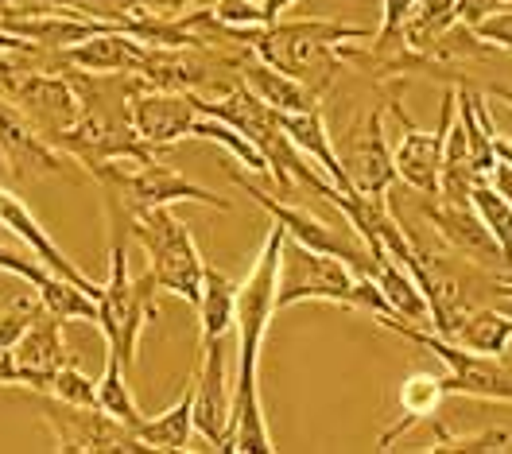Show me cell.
Returning a JSON list of instances; mask_svg holds the SVG:
<instances>
[{
    "label": "cell",
    "mask_w": 512,
    "mask_h": 454,
    "mask_svg": "<svg viewBox=\"0 0 512 454\" xmlns=\"http://www.w3.org/2000/svg\"><path fill=\"white\" fill-rule=\"evenodd\" d=\"M295 303L353 307V311L373 315L381 326L400 319L388 307L381 284L373 276H361L342 257L319 253V249H311L303 241H291L288 233H284V245H280V280H276V311L295 307Z\"/></svg>",
    "instance_id": "1"
},
{
    "label": "cell",
    "mask_w": 512,
    "mask_h": 454,
    "mask_svg": "<svg viewBox=\"0 0 512 454\" xmlns=\"http://www.w3.org/2000/svg\"><path fill=\"white\" fill-rule=\"evenodd\" d=\"M373 39V28H357L342 20H276L249 35L256 59L299 78L315 94H326L346 66V43Z\"/></svg>",
    "instance_id": "2"
},
{
    "label": "cell",
    "mask_w": 512,
    "mask_h": 454,
    "mask_svg": "<svg viewBox=\"0 0 512 454\" xmlns=\"http://www.w3.org/2000/svg\"><path fill=\"white\" fill-rule=\"evenodd\" d=\"M101 191H105V206H109V222H113V237H121L128 218L136 210H152V206H171V202H198L210 210H225L229 214V198L214 195L206 187H198L183 171L167 167L156 156L152 160H109L97 171H90Z\"/></svg>",
    "instance_id": "3"
},
{
    "label": "cell",
    "mask_w": 512,
    "mask_h": 454,
    "mask_svg": "<svg viewBox=\"0 0 512 454\" xmlns=\"http://www.w3.org/2000/svg\"><path fill=\"white\" fill-rule=\"evenodd\" d=\"M160 315V284L152 272L128 276V253L125 237H113L109 249V280L97 292V326L105 334V350L121 357L128 373L136 369V346L144 326Z\"/></svg>",
    "instance_id": "4"
},
{
    "label": "cell",
    "mask_w": 512,
    "mask_h": 454,
    "mask_svg": "<svg viewBox=\"0 0 512 454\" xmlns=\"http://www.w3.org/2000/svg\"><path fill=\"white\" fill-rule=\"evenodd\" d=\"M125 229L144 245L148 272L156 276L160 292L198 307L206 260L198 257V245H194L187 222H179L171 214V206H152V210H136Z\"/></svg>",
    "instance_id": "5"
},
{
    "label": "cell",
    "mask_w": 512,
    "mask_h": 454,
    "mask_svg": "<svg viewBox=\"0 0 512 454\" xmlns=\"http://www.w3.org/2000/svg\"><path fill=\"white\" fill-rule=\"evenodd\" d=\"M384 330L416 342L423 350L439 357L447 365V377H443V392L447 396H470V400H493V404H512V365L501 361V354H478V350H466L458 342H450L443 334H427L419 326H408L404 319H392L384 323Z\"/></svg>",
    "instance_id": "6"
},
{
    "label": "cell",
    "mask_w": 512,
    "mask_h": 454,
    "mask_svg": "<svg viewBox=\"0 0 512 454\" xmlns=\"http://www.w3.org/2000/svg\"><path fill=\"white\" fill-rule=\"evenodd\" d=\"M39 416L55 435V451L63 454H132L148 451L136 431L121 423L117 416L90 408V404H66L59 396L43 392L39 400Z\"/></svg>",
    "instance_id": "7"
},
{
    "label": "cell",
    "mask_w": 512,
    "mask_h": 454,
    "mask_svg": "<svg viewBox=\"0 0 512 454\" xmlns=\"http://www.w3.org/2000/svg\"><path fill=\"white\" fill-rule=\"evenodd\" d=\"M229 175H233V183L245 191V195L253 198L256 206L276 222V226L288 233L291 241H303V245H311V249H319V253H330V257H342L350 264L353 272H361V276H373V268H377V260L373 253L357 241V237H342L338 229H330L326 222H319L315 214H307V210H299V206H291V202H280L276 195H268V191H260L249 175H241L237 167H229Z\"/></svg>",
    "instance_id": "8"
},
{
    "label": "cell",
    "mask_w": 512,
    "mask_h": 454,
    "mask_svg": "<svg viewBox=\"0 0 512 454\" xmlns=\"http://www.w3.org/2000/svg\"><path fill=\"white\" fill-rule=\"evenodd\" d=\"M454 101L458 94L447 90V98H443V113H439V125L431 132H423L419 125L408 121V113L400 109V98H392V113H396V121L404 125V136H400V144L392 148V160H396V175L419 191L423 198H439V175H443V144H447V129L450 121H454Z\"/></svg>",
    "instance_id": "9"
},
{
    "label": "cell",
    "mask_w": 512,
    "mask_h": 454,
    "mask_svg": "<svg viewBox=\"0 0 512 454\" xmlns=\"http://www.w3.org/2000/svg\"><path fill=\"white\" fill-rule=\"evenodd\" d=\"M338 160H342V171L350 179V187L357 195H373L384 198L392 187H396V160H392V148L384 140V109L373 105L342 140L338 148Z\"/></svg>",
    "instance_id": "10"
},
{
    "label": "cell",
    "mask_w": 512,
    "mask_h": 454,
    "mask_svg": "<svg viewBox=\"0 0 512 454\" xmlns=\"http://www.w3.org/2000/svg\"><path fill=\"white\" fill-rule=\"evenodd\" d=\"M423 218L435 226V233L447 241L450 253L470 260L474 268L485 272H509L505 249L497 245V237L481 222L474 202H443V198H423ZM512 276V272H509Z\"/></svg>",
    "instance_id": "11"
},
{
    "label": "cell",
    "mask_w": 512,
    "mask_h": 454,
    "mask_svg": "<svg viewBox=\"0 0 512 454\" xmlns=\"http://www.w3.org/2000/svg\"><path fill=\"white\" fill-rule=\"evenodd\" d=\"M0 160L16 183H35L43 175H59L66 156L35 129V121L16 101L0 94Z\"/></svg>",
    "instance_id": "12"
},
{
    "label": "cell",
    "mask_w": 512,
    "mask_h": 454,
    "mask_svg": "<svg viewBox=\"0 0 512 454\" xmlns=\"http://www.w3.org/2000/svg\"><path fill=\"white\" fill-rule=\"evenodd\" d=\"M198 109L191 101V90H160V86H140L132 98V125L148 148H167L191 136Z\"/></svg>",
    "instance_id": "13"
},
{
    "label": "cell",
    "mask_w": 512,
    "mask_h": 454,
    "mask_svg": "<svg viewBox=\"0 0 512 454\" xmlns=\"http://www.w3.org/2000/svg\"><path fill=\"white\" fill-rule=\"evenodd\" d=\"M233 381L225 377V338L202 342V361L194 369V431L218 451L229 420Z\"/></svg>",
    "instance_id": "14"
},
{
    "label": "cell",
    "mask_w": 512,
    "mask_h": 454,
    "mask_svg": "<svg viewBox=\"0 0 512 454\" xmlns=\"http://www.w3.org/2000/svg\"><path fill=\"white\" fill-rule=\"evenodd\" d=\"M16 354V369H20V385L35 392H47L55 373L70 365V350H66L63 338V319L51 315L47 307L39 311V319L28 326V334L12 346Z\"/></svg>",
    "instance_id": "15"
},
{
    "label": "cell",
    "mask_w": 512,
    "mask_h": 454,
    "mask_svg": "<svg viewBox=\"0 0 512 454\" xmlns=\"http://www.w3.org/2000/svg\"><path fill=\"white\" fill-rule=\"evenodd\" d=\"M148 51L152 47L144 39H136L128 28L113 24L105 32L66 47L63 63L78 66V70H90V74H140L144 63H148Z\"/></svg>",
    "instance_id": "16"
},
{
    "label": "cell",
    "mask_w": 512,
    "mask_h": 454,
    "mask_svg": "<svg viewBox=\"0 0 512 454\" xmlns=\"http://www.w3.org/2000/svg\"><path fill=\"white\" fill-rule=\"evenodd\" d=\"M0 226L8 229L12 237H20V241L32 249V257H39V264H47L51 272H59V276H66V280H74L78 288H86V292L97 299L101 284H94L86 272H78V264L66 257L63 249L47 237V229L32 218V210L24 206V198L16 195V191H8V187H0Z\"/></svg>",
    "instance_id": "17"
},
{
    "label": "cell",
    "mask_w": 512,
    "mask_h": 454,
    "mask_svg": "<svg viewBox=\"0 0 512 454\" xmlns=\"http://www.w3.org/2000/svg\"><path fill=\"white\" fill-rule=\"evenodd\" d=\"M237 74H241V82L253 90L256 98L264 101L268 109H276V113H307V109H319L322 101L311 86H303L299 78H291L284 70L268 66L264 59H256L253 51L241 59Z\"/></svg>",
    "instance_id": "18"
},
{
    "label": "cell",
    "mask_w": 512,
    "mask_h": 454,
    "mask_svg": "<svg viewBox=\"0 0 512 454\" xmlns=\"http://www.w3.org/2000/svg\"><path fill=\"white\" fill-rule=\"evenodd\" d=\"M280 125H284L291 144L315 163L338 191H353L346 171H342V160H338V148L330 144V132H326V121H322L319 109H307V113H280Z\"/></svg>",
    "instance_id": "19"
},
{
    "label": "cell",
    "mask_w": 512,
    "mask_h": 454,
    "mask_svg": "<svg viewBox=\"0 0 512 454\" xmlns=\"http://www.w3.org/2000/svg\"><path fill=\"white\" fill-rule=\"evenodd\" d=\"M443 400H447V392H443V377H435V373H412L400 392H396V423L384 431L381 439H377V451H392V443L400 439V435H408V427L419 420H431L439 408H443Z\"/></svg>",
    "instance_id": "20"
},
{
    "label": "cell",
    "mask_w": 512,
    "mask_h": 454,
    "mask_svg": "<svg viewBox=\"0 0 512 454\" xmlns=\"http://www.w3.org/2000/svg\"><path fill=\"white\" fill-rule=\"evenodd\" d=\"M136 439L148 447V451H191V435H194V381L183 389V396L160 412V416H144V420L132 427Z\"/></svg>",
    "instance_id": "21"
},
{
    "label": "cell",
    "mask_w": 512,
    "mask_h": 454,
    "mask_svg": "<svg viewBox=\"0 0 512 454\" xmlns=\"http://www.w3.org/2000/svg\"><path fill=\"white\" fill-rule=\"evenodd\" d=\"M198 323H202V342L225 338L237 323V280H229L214 264L202 268V295H198Z\"/></svg>",
    "instance_id": "22"
},
{
    "label": "cell",
    "mask_w": 512,
    "mask_h": 454,
    "mask_svg": "<svg viewBox=\"0 0 512 454\" xmlns=\"http://www.w3.org/2000/svg\"><path fill=\"white\" fill-rule=\"evenodd\" d=\"M377 260V268H373V280L381 284L384 299H388V307L404 319V323L412 326H423L431 323V307H427V295L419 292L416 276L400 264V260H392L388 253L384 257H373Z\"/></svg>",
    "instance_id": "23"
},
{
    "label": "cell",
    "mask_w": 512,
    "mask_h": 454,
    "mask_svg": "<svg viewBox=\"0 0 512 454\" xmlns=\"http://www.w3.org/2000/svg\"><path fill=\"white\" fill-rule=\"evenodd\" d=\"M97 408L117 416L128 427H136V423L144 420V412L136 408L132 389H128V369L121 365V357L113 354V350H105V369L97 377Z\"/></svg>",
    "instance_id": "24"
},
{
    "label": "cell",
    "mask_w": 512,
    "mask_h": 454,
    "mask_svg": "<svg viewBox=\"0 0 512 454\" xmlns=\"http://www.w3.org/2000/svg\"><path fill=\"white\" fill-rule=\"evenodd\" d=\"M191 136H202V140H214V144L229 148V152L245 163L253 175H260V179H268V183H272V167H268V160L260 156V148H256L249 136H241L233 125L214 121V117H198V121H194V129H191Z\"/></svg>",
    "instance_id": "25"
},
{
    "label": "cell",
    "mask_w": 512,
    "mask_h": 454,
    "mask_svg": "<svg viewBox=\"0 0 512 454\" xmlns=\"http://www.w3.org/2000/svg\"><path fill=\"white\" fill-rule=\"evenodd\" d=\"M431 454H512V427H485L474 435H450L443 423H435V447Z\"/></svg>",
    "instance_id": "26"
},
{
    "label": "cell",
    "mask_w": 512,
    "mask_h": 454,
    "mask_svg": "<svg viewBox=\"0 0 512 454\" xmlns=\"http://www.w3.org/2000/svg\"><path fill=\"white\" fill-rule=\"evenodd\" d=\"M470 202H474V210L481 214V222L489 226V233L497 237V245L505 249V260H509V272H512V206L497 195V187H493L489 179H478V183H474Z\"/></svg>",
    "instance_id": "27"
},
{
    "label": "cell",
    "mask_w": 512,
    "mask_h": 454,
    "mask_svg": "<svg viewBox=\"0 0 512 454\" xmlns=\"http://www.w3.org/2000/svg\"><path fill=\"white\" fill-rule=\"evenodd\" d=\"M210 12H214V20L229 28V32H260V28H268V16H264V8L256 4V0H210Z\"/></svg>",
    "instance_id": "28"
},
{
    "label": "cell",
    "mask_w": 512,
    "mask_h": 454,
    "mask_svg": "<svg viewBox=\"0 0 512 454\" xmlns=\"http://www.w3.org/2000/svg\"><path fill=\"white\" fill-rule=\"evenodd\" d=\"M39 311H43V303H39V295H16L4 311H0V346H16L24 334H28V326L39 319Z\"/></svg>",
    "instance_id": "29"
},
{
    "label": "cell",
    "mask_w": 512,
    "mask_h": 454,
    "mask_svg": "<svg viewBox=\"0 0 512 454\" xmlns=\"http://www.w3.org/2000/svg\"><path fill=\"white\" fill-rule=\"evenodd\" d=\"M47 392L59 396V400H66V404H90V408H97V381H90L74 361L55 373V381H51V389Z\"/></svg>",
    "instance_id": "30"
},
{
    "label": "cell",
    "mask_w": 512,
    "mask_h": 454,
    "mask_svg": "<svg viewBox=\"0 0 512 454\" xmlns=\"http://www.w3.org/2000/svg\"><path fill=\"white\" fill-rule=\"evenodd\" d=\"M470 32L478 35L481 43H489V47H501V51H512V8H501V12H493V16H485L478 20Z\"/></svg>",
    "instance_id": "31"
},
{
    "label": "cell",
    "mask_w": 512,
    "mask_h": 454,
    "mask_svg": "<svg viewBox=\"0 0 512 454\" xmlns=\"http://www.w3.org/2000/svg\"><path fill=\"white\" fill-rule=\"evenodd\" d=\"M509 4L512 0H458V24L474 28L478 20L493 16V12H501V8H509Z\"/></svg>",
    "instance_id": "32"
},
{
    "label": "cell",
    "mask_w": 512,
    "mask_h": 454,
    "mask_svg": "<svg viewBox=\"0 0 512 454\" xmlns=\"http://www.w3.org/2000/svg\"><path fill=\"white\" fill-rule=\"evenodd\" d=\"M0 385H20V369H16V354L8 346H0Z\"/></svg>",
    "instance_id": "33"
},
{
    "label": "cell",
    "mask_w": 512,
    "mask_h": 454,
    "mask_svg": "<svg viewBox=\"0 0 512 454\" xmlns=\"http://www.w3.org/2000/svg\"><path fill=\"white\" fill-rule=\"evenodd\" d=\"M299 0H260V8H264V16H268V24H276L288 8H295Z\"/></svg>",
    "instance_id": "34"
},
{
    "label": "cell",
    "mask_w": 512,
    "mask_h": 454,
    "mask_svg": "<svg viewBox=\"0 0 512 454\" xmlns=\"http://www.w3.org/2000/svg\"><path fill=\"white\" fill-rule=\"evenodd\" d=\"M497 98H501V101H509V105H512V90H497Z\"/></svg>",
    "instance_id": "35"
}]
</instances>
